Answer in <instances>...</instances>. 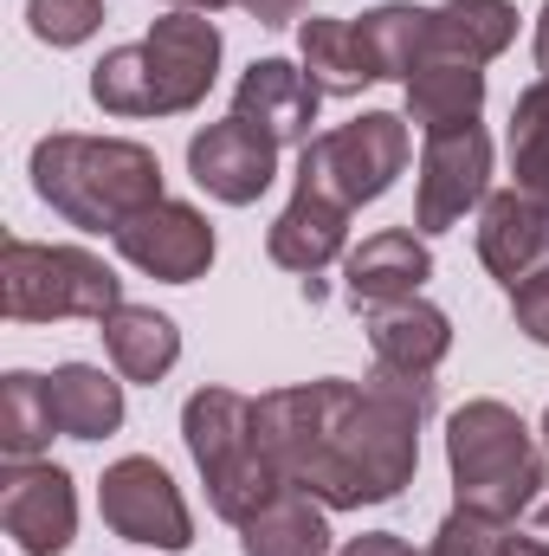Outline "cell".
I'll return each instance as SVG.
<instances>
[{
	"label": "cell",
	"mask_w": 549,
	"mask_h": 556,
	"mask_svg": "<svg viewBox=\"0 0 549 556\" xmlns=\"http://www.w3.org/2000/svg\"><path fill=\"white\" fill-rule=\"evenodd\" d=\"M433 415V376L369 369L362 382L323 376L259 395V440L291 485L330 511L401 498L420 472V420Z\"/></svg>",
	"instance_id": "6da1fadb"
},
{
	"label": "cell",
	"mask_w": 549,
	"mask_h": 556,
	"mask_svg": "<svg viewBox=\"0 0 549 556\" xmlns=\"http://www.w3.org/2000/svg\"><path fill=\"white\" fill-rule=\"evenodd\" d=\"M33 194L85 227V233H117L130 227L142 207L168 201L162 194V162L155 149H142L130 137H78V130H59V137L33 142Z\"/></svg>",
	"instance_id": "7a4b0ae2"
},
{
	"label": "cell",
	"mask_w": 549,
	"mask_h": 556,
	"mask_svg": "<svg viewBox=\"0 0 549 556\" xmlns=\"http://www.w3.org/2000/svg\"><path fill=\"white\" fill-rule=\"evenodd\" d=\"M220 26L207 13H162L137 46H111L91 65V98L104 117H181L214 91Z\"/></svg>",
	"instance_id": "3957f363"
},
{
	"label": "cell",
	"mask_w": 549,
	"mask_h": 556,
	"mask_svg": "<svg viewBox=\"0 0 549 556\" xmlns=\"http://www.w3.org/2000/svg\"><path fill=\"white\" fill-rule=\"evenodd\" d=\"M181 440L207 479L214 518H227V525H246L259 505H272L291 485L259 440V402L240 389H194L181 408Z\"/></svg>",
	"instance_id": "277c9868"
},
{
	"label": "cell",
	"mask_w": 549,
	"mask_h": 556,
	"mask_svg": "<svg viewBox=\"0 0 549 556\" xmlns=\"http://www.w3.org/2000/svg\"><path fill=\"white\" fill-rule=\"evenodd\" d=\"M446 466H452V498L498 525H518L531 511L549 472L524 415L505 402H465L446 420Z\"/></svg>",
	"instance_id": "5b68a950"
},
{
	"label": "cell",
	"mask_w": 549,
	"mask_h": 556,
	"mask_svg": "<svg viewBox=\"0 0 549 556\" xmlns=\"http://www.w3.org/2000/svg\"><path fill=\"white\" fill-rule=\"evenodd\" d=\"M117 304H124V278L85 247H39L20 233L0 247V311L13 324H59V317L104 324Z\"/></svg>",
	"instance_id": "8992f818"
},
{
	"label": "cell",
	"mask_w": 549,
	"mask_h": 556,
	"mask_svg": "<svg viewBox=\"0 0 549 556\" xmlns=\"http://www.w3.org/2000/svg\"><path fill=\"white\" fill-rule=\"evenodd\" d=\"M408 168V117L395 111H362L356 124H336L323 137L304 142L297 155V188L343 201L349 214L362 201H382L395 188V175Z\"/></svg>",
	"instance_id": "52a82bcc"
},
{
	"label": "cell",
	"mask_w": 549,
	"mask_h": 556,
	"mask_svg": "<svg viewBox=\"0 0 549 556\" xmlns=\"http://www.w3.org/2000/svg\"><path fill=\"white\" fill-rule=\"evenodd\" d=\"M98 511L124 544H149V551H188L194 544V518L181 485L168 479V466H155L149 453H130L117 466H104L98 479Z\"/></svg>",
	"instance_id": "ba28073f"
},
{
	"label": "cell",
	"mask_w": 549,
	"mask_h": 556,
	"mask_svg": "<svg viewBox=\"0 0 549 556\" xmlns=\"http://www.w3.org/2000/svg\"><path fill=\"white\" fill-rule=\"evenodd\" d=\"M485 188H491V137H485V124H459V130L426 137L420 188H413V227L446 233L452 220H465V207H485Z\"/></svg>",
	"instance_id": "9c48e42d"
},
{
	"label": "cell",
	"mask_w": 549,
	"mask_h": 556,
	"mask_svg": "<svg viewBox=\"0 0 549 556\" xmlns=\"http://www.w3.org/2000/svg\"><path fill=\"white\" fill-rule=\"evenodd\" d=\"M0 525L20 544V556H65L78 538L72 472L52 459H13L0 479Z\"/></svg>",
	"instance_id": "30bf717a"
},
{
	"label": "cell",
	"mask_w": 549,
	"mask_h": 556,
	"mask_svg": "<svg viewBox=\"0 0 549 556\" xmlns=\"http://www.w3.org/2000/svg\"><path fill=\"white\" fill-rule=\"evenodd\" d=\"M111 240H117V253H124L137 273L162 278V285H194V278L214 266V227H207V214L188 207V201H155V207H142L137 220L117 227Z\"/></svg>",
	"instance_id": "8fae6325"
},
{
	"label": "cell",
	"mask_w": 549,
	"mask_h": 556,
	"mask_svg": "<svg viewBox=\"0 0 549 556\" xmlns=\"http://www.w3.org/2000/svg\"><path fill=\"white\" fill-rule=\"evenodd\" d=\"M188 175L227 201V207H253L266 188L278 181V142L246 124V117H227V124H207L188 137Z\"/></svg>",
	"instance_id": "7c38bea8"
},
{
	"label": "cell",
	"mask_w": 549,
	"mask_h": 556,
	"mask_svg": "<svg viewBox=\"0 0 549 556\" xmlns=\"http://www.w3.org/2000/svg\"><path fill=\"white\" fill-rule=\"evenodd\" d=\"M317 104H323L317 78H310L304 65H291V59H253V65L240 72V85H233V117L259 124L278 149H284V142H310Z\"/></svg>",
	"instance_id": "4fadbf2b"
},
{
	"label": "cell",
	"mask_w": 549,
	"mask_h": 556,
	"mask_svg": "<svg viewBox=\"0 0 549 556\" xmlns=\"http://www.w3.org/2000/svg\"><path fill=\"white\" fill-rule=\"evenodd\" d=\"M478 260L485 273L505 278V291L518 278H531L537 266H549V207L531 201L524 188H498L478 207Z\"/></svg>",
	"instance_id": "5bb4252c"
},
{
	"label": "cell",
	"mask_w": 549,
	"mask_h": 556,
	"mask_svg": "<svg viewBox=\"0 0 549 556\" xmlns=\"http://www.w3.org/2000/svg\"><path fill=\"white\" fill-rule=\"evenodd\" d=\"M426 278H433L426 240L408 233V227H388V233H369V240L343 260V298H349L356 311H382V304L420 298Z\"/></svg>",
	"instance_id": "9a60e30c"
},
{
	"label": "cell",
	"mask_w": 549,
	"mask_h": 556,
	"mask_svg": "<svg viewBox=\"0 0 549 556\" xmlns=\"http://www.w3.org/2000/svg\"><path fill=\"white\" fill-rule=\"evenodd\" d=\"M343 247H349V207L330 201V194H310V188L291 194V207L278 214L272 233H266L272 266L297 273L304 285H317V273H323L330 260H343Z\"/></svg>",
	"instance_id": "2e32d148"
},
{
	"label": "cell",
	"mask_w": 549,
	"mask_h": 556,
	"mask_svg": "<svg viewBox=\"0 0 549 556\" xmlns=\"http://www.w3.org/2000/svg\"><path fill=\"white\" fill-rule=\"evenodd\" d=\"M369 350L382 369H401V376H433L452 350V324L439 304L426 298H401V304H382L369 311Z\"/></svg>",
	"instance_id": "e0dca14e"
},
{
	"label": "cell",
	"mask_w": 549,
	"mask_h": 556,
	"mask_svg": "<svg viewBox=\"0 0 549 556\" xmlns=\"http://www.w3.org/2000/svg\"><path fill=\"white\" fill-rule=\"evenodd\" d=\"M511 39H518V7L511 0H446V7H433L426 59H452V65L485 72Z\"/></svg>",
	"instance_id": "ac0fdd59"
},
{
	"label": "cell",
	"mask_w": 549,
	"mask_h": 556,
	"mask_svg": "<svg viewBox=\"0 0 549 556\" xmlns=\"http://www.w3.org/2000/svg\"><path fill=\"white\" fill-rule=\"evenodd\" d=\"M98 337H104V350H111V363H117V376L124 382H162L175 363H181V330H175V317H162L155 304H117L104 324H98Z\"/></svg>",
	"instance_id": "d6986e66"
},
{
	"label": "cell",
	"mask_w": 549,
	"mask_h": 556,
	"mask_svg": "<svg viewBox=\"0 0 549 556\" xmlns=\"http://www.w3.org/2000/svg\"><path fill=\"white\" fill-rule=\"evenodd\" d=\"M330 505H317L304 485H284L272 505H259L240 525V551L246 556H330Z\"/></svg>",
	"instance_id": "ffe728a7"
},
{
	"label": "cell",
	"mask_w": 549,
	"mask_h": 556,
	"mask_svg": "<svg viewBox=\"0 0 549 556\" xmlns=\"http://www.w3.org/2000/svg\"><path fill=\"white\" fill-rule=\"evenodd\" d=\"M485 111V72L478 65H452V59H426L408 78V124H420L426 137L478 124Z\"/></svg>",
	"instance_id": "44dd1931"
},
{
	"label": "cell",
	"mask_w": 549,
	"mask_h": 556,
	"mask_svg": "<svg viewBox=\"0 0 549 556\" xmlns=\"http://www.w3.org/2000/svg\"><path fill=\"white\" fill-rule=\"evenodd\" d=\"M52 389V415H59V433L72 440H111L124 427V382L91 369V363H65L46 376Z\"/></svg>",
	"instance_id": "7402d4cb"
},
{
	"label": "cell",
	"mask_w": 549,
	"mask_h": 556,
	"mask_svg": "<svg viewBox=\"0 0 549 556\" xmlns=\"http://www.w3.org/2000/svg\"><path fill=\"white\" fill-rule=\"evenodd\" d=\"M426 26H433V7H413V0H388L375 13H362L356 20V39L369 52V72L408 85L413 72L426 65Z\"/></svg>",
	"instance_id": "603a6c76"
},
{
	"label": "cell",
	"mask_w": 549,
	"mask_h": 556,
	"mask_svg": "<svg viewBox=\"0 0 549 556\" xmlns=\"http://www.w3.org/2000/svg\"><path fill=\"white\" fill-rule=\"evenodd\" d=\"M297 52H304V72L317 78L323 98H356L362 85H375L369 52L356 39V20H304L297 26Z\"/></svg>",
	"instance_id": "cb8c5ba5"
},
{
	"label": "cell",
	"mask_w": 549,
	"mask_h": 556,
	"mask_svg": "<svg viewBox=\"0 0 549 556\" xmlns=\"http://www.w3.org/2000/svg\"><path fill=\"white\" fill-rule=\"evenodd\" d=\"M59 433V415H52V389L46 376H26L13 369L0 382V453L7 459H39Z\"/></svg>",
	"instance_id": "d4e9b609"
},
{
	"label": "cell",
	"mask_w": 549,
	"mask_h": 556,
	"mask_svg": "<svg viewBox=\"0 0 549 556\" xmlns=\"http://www.w3.org/2000/svg\"><path fill=\"white\" fill-rule=\"evenodd\" d=\"M511 188H524L531 201L549 207V78H537L518 104H511Z\"/></svg>",
	"instance_id": "484cf974"
},
{
	"label": "cell",
	"mask_w": 549,
	"mask_h": 556,
	"mask_svg": "<svg viewBox=\"0 0 549 556\" xmlns=\"http://www.w3.org/2000/svg\"><path fill=\"white\" fill-rule=\"evenodd\" d=\"M26 26L39 46H85L104 26V0H26Z\"/></svg>",
	"instance_id": "4316f807"
},
{
	"label": "cell",
	"mask_w": 549,
	"mask_h": 556,
	"mask_svg": "<svg viewBox=\"0 0 549 556\" xmlns=\"http://www.w3.org/2000/svg\"><path fill=\"white\" fill-rule=\"evenodd\" d=\"M498 544H505V525H498V518H478V511L452 505L446 525L433 531L426 556H498Z\"/></svg>",
	"instance_id": "83f0119b"
},
{
	"label": "cell",
	"mask_w": 549,
	"mask_h": 556,
	"mask_svg": "<svg viewBox=\"0 0 549 556\" xmlns=\"http://www.w3.org/2000/svg\"><path fill=\"white\" fill-rule=\"evenodd\" d=\"M511 317H518V330H524L531 343L549 350V266H537L531 278L511 285Z\"/></svg>",
	"instance_id": "f1b7e54d"
},
{
	"label": "cell",
	"mask_w": 549,
	"mask_h": 556,
	"mask_svg": "<svg viewBox=\"0 0 549 556\" xmlns=\"http://www.w3.org/2000/svg\"><path fill=\"white\" fill-rule=\"evenodd\" d=\"M336 556H413V544L395 538V531H362V538H349Z\"/></svg>",
	"instance_id": "f546056e"
},
{
	"label": "cell",
	"mask_w": 549,
	"mask_h": 556,
	"mask_svg": "<svg viewBox=\"0 0 549 556\" xmlns=\"http://www.w3.org/2000/svg\"><path fill=\"white\" fill-rule=\"evenodd\" d=\"M240 7H246V13H253L259 26H284V20H297V13H304L310 0H240Z\"/></svg>",
	"instance_id": "4dcf8cb0"
},
{
	"label": "cell",
	"mask_w": 549,
	"mask_h": 556,
	"mask_svg": "<svg viewBox=\"0 0 549 556\" xmlns=\"http://www.w3.org/2000/svg\"><path fill=\"white\" fill-rule=\"evenodd\" d=\"M518 531H531V538L549 544V472H544V485H537V498H531V511L518 518Z\"/></svg>",
	"instance_id": "1f68e13d"
},
{
	"label": "cell",
	"mask_w": 549,
	"mask_h": 556,
	"mask_svg": "<svg viewBox=\"0 0 549 556\" xmlns=\"http://www.w3.org/2000/svg\"><path fill=\"white\" fill-rule=\"evenodd\" d=\"M498 556H549V544H544V538H531V531H518V525H505Z\"/></svg>",
	"instance_id": "d6a6232c"
},
{
	"label": "cell",
	"mask_w": 549,
	"mask_h": 556,
	"mask_svg": "<svg viewBox=\"0 0 549 556\" xmlns=\"http://www.w3.org/2000/svg\"><path fill=\"white\" fill-rule=\"evenodd\" d=\"M537 72L549 78V0H544V13H537Z\"/></svg>",
	"instance_id": "836d02e7"
},
{
	"label": "cell",
	"mask_w": 549,
	"mask_h": 556,
	"mask_svg": "<svg viewBox=\"0 0 549 556\" xmlns=\"http://www.w3.org/2000/svg\"><path fill=\"white\" fill-rule=\"evenodd\" d=\"M168 7H188V13H220V7H240V0H168Z\"/></svg>",
	"instance_id": "e575fe53"
},
{
	"label": "cell",
	"mask_w": 549,
	"mask_h": 556,
	"mask_svg": "<svg viewBox=\"0 0 549 556\" xmlns=\"http://www.w3.org/2000/svg\"><path fill=\"white\" fill-rule=\"evenodd\" d=\"M544 440H549V408H544Z\"/></svg>",
	"instance_id": "d590c367"
}]
</instances>
